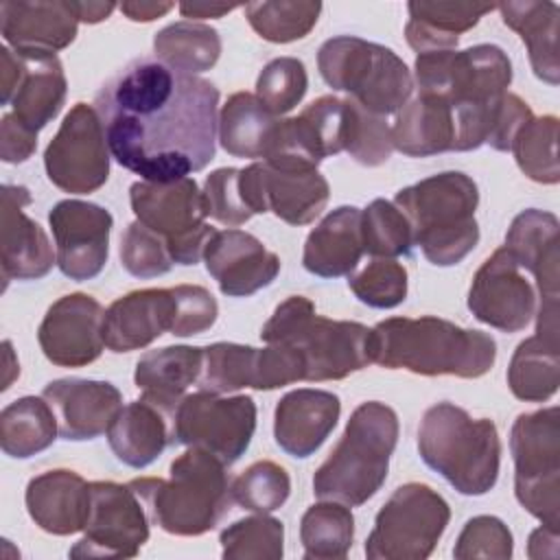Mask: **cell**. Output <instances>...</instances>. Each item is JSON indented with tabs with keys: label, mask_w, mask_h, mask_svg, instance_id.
<instances>
[{
	"label": "cell",
	"mask_w": 560,
	"mask_h": 560,
	"mask_svg": "<svg viewBox=\"0 0 560 560\" xmlns=\"http://www.w3.org/2000/svg\"><path fill=\"white\" fill-rule=\"evenodd\" d=\"M94 105L112 158L147 182H175L214 160L219 90L201 77L140 57L105 81Z\"/></svg>",
	"instance_id": "6da1fadb"
},
{
	"label": "cell",
	"mask_w": 560,
	"mask_h": 560,
	"mask_svg": "<svg viewBox=\"0 0 560 560\" xmlns=\"http://www.w3.org/2000/svg\"><path fill=\"white\" fill-rule=\"evenodd\" d=\"M370 359L422 376L479 378L492 370L497 343L488 332L435 315L389 317L370 328Z\"/></svg>",
	"instance_id": "7a4b0ae2"
},
{
	"label": "cell",
	"mask_w": 560,
	"mask_h": 560,
	"mask_svg": "<svg viewBox=\"0 0 560 560\" xmlns=\"http://www.w3.org/2000/svg\"><path fill=\"white\" fill-rule=\"evenodd\" d=\"M394 206L407 217L413 245L435 267L462 262L479 243V188L462 171L435 173L400 188Z\"/></svg>",
	"instance_id": "3957f363"
},
{
	"label": "cell",
	"mask_w": 560,
	"mask_h": 560,
	"mask_svg": "<svg viewBox=\"0 0 560 560\" xmlns=\"http://www.w3.org/2000/svg\"><path fill=\"white\" fill-rule=\"evenodd\" d=\"M149 521L173 536H201L230 512L232 492L225 464L201 448H188L171 464L168 479L129 481Z\"/></svg>",
	"instance_id": "277c9868"
},
{
	"label": "cell",
	"mask_w": 560,
	"mask_h": 560,
	"mask_svg": "<svg viewBox=\"0 0 560 560\" xmlns=\"http://www.w3.org/2000/svg\"><path fill=\"white\" fill-rule=\"evenodd\" d=\"M422 462L444 477L459 494L481 497L499 479L501 440L488 418H472L464 407L435 402L418 427Z\"/></svg>",
	"instance_id": "5b68a950"
},
{
	"label": "cell",
	"mask_w": 560,
	"mask_h": 560,
	"mask_svg": "<svg viewBox=\"0 0 560 560\" xmlns=\"http://www.w3.org/2000/svg\"><path fill=\"white\" fill-rule=\"evenodd\" d=\"M396 442V411L378 400L361 402L350 413L341 440L313 475L315 497L363 505L385 483Z\"/></svg>",
	"instance_id": "8992f818"
},
{
	"label": "cell",
	"mask_w": 560,
	"mask_h": 560,
	"mask_svg": "<svg viewBox=\"0 0 560 560\" xmlns=\"http://www.w3.org/2000/svg\"><path fill=\"white\" fill-rule=\"evenodd\" d=\"M260 339L295 348L304 361V381H341L372 363L370 328L359 322L322 317L304 295H291L278 304Z\"/></svg>",
	"instance_id": "52a82bcc"
},
{
	"label": "cell",
	"mask_w": 560,
	"mask_h": 560,
	"mask_svg": "<svg viewBox=\"0 0 560 560\" xmlns=\"http://www.w3.org/2000/svg\"><path fill=\"white\" fill-rule=\"evenodd\" d=\"M317 68L328 88L348 92L376 116L396 114L413 92L405 61L392 48L357 35L326 39L317 50Z\"/></svg>",
	"instance_id": "ba28073f"
},
{
	"label": "cell",
	"mask_w": 560,
	"mask_h": 560,
	"mask_svg": "<svg viewBox=\"0 0 560 560\" xmlns=\"http://www.w3.org/2000/svg\"><path fill=\"white\" fill-rule=\"evenodd\" d=\"M516 501L545 527L560 525V409L521 413L510 429Z\"/></svg>",
	"instance_id": "9c48e42d"
},
{
	"label": "cell",
	"mask_w": 560,
	"mask_h": 560,
	"mask_svg": "<svg viewBox=\"0 0 560 560\" xmlns=\"http://www.w3.org/2000/svg\"><path fill=\"white\" fill-rule=\"evenodd\" d=\"M448 521L451 508L431 486L416 481L398 486L376 512L365 556L370 560H424Z\"/></svg>",
	"instance_id": "30bf717a"
},
{
	"label": "cell",
	"mask_w": 560,
	"mask_h": 560,
	"mask_svg": "<svg viewBox=\"0 0 560 560\" xmlns=\"http://www.w3.org/2000/svg\"><path fill=\"white\" fill-rule=\"evenodd\" d=\"M413 70L418 94L440 96L453 109L492 103L512 83V61L494 44L422 52L416 57Z\"/></svg>",
	"instance_id": "8fae6325"
},
{
	"label": "cell",
	"mask_w": 560,
	"mask_h": 560,
	"mask_svg": "<svg viewBox=\"0 0 560 560\" xmlns=\"http://www.w3.org/2000/svg\"><path fill=\"white\" fill-rule=\"evenodd\" d=\"M129 203L136 221L160 234L175 265H197L217 232L206 223L201 190L192 177L175 182H133Z\"/></svg>",
	"instance_id": "7c38bea8"
},
{
	"label": "cell",
	"mask_w": 560,
	"mask_h": 560,
	"mask_svg": "<svg viewBox=\"0 0 560 560\" xmlns=\"http://www.w3.org/2000/svg\"><path fill=\"white\" fill-rule=\"evenodd\" d=\"M256 431V402L252 396H221L195 392L184 396L171 413V440L201 448L225 466L245 455Z\"/></svg>",
	"instance_id": "4fadbf2b"
},
{
	"label": "cell",
	"mask_w": 560,
	"mask_h": 560,
	"mask_svg": "<svg viewBox=\"0 0 560 560\" xmlns=\"http://www.w3.org/2000/svg\"><path fill=\"white\" fill-rule=\"evenodd\" d=\"M109 144L96 107L77 103L44 151V168L57 188L70 195L98 190L109 177Z\"/></svg>",
	"instance_id": "5bb4252c"
},
{
	"label": "cell",
	"mask_w": 560,
	"mask_h": 560,
	"mask_svg": "<svg viewBox=\"0 0 560 560\" xmlns=\"http://www.w3.org/2000/svg\"><path fill=\"white\" fill-rule=\"evenodd\" d=\"M304 381V361L295 348L267 343L252 348L232 341H217L203 348L199 389L230 394L243 387L269 392Z\"/></svg>",
	"instance_id": "9a60e30c"
},
{
	"label": "cell",
	"mask_w": 560,
	"mask_h": 560,
	"mask_svg": "<svg viewBox=\"0 0 560 560\" xmlns=\"http://www.w3.org/2000/svg\"><path fill=\"white\" fill-rule=\"evenodd\" d=\"M83 532L70 558H133L149 540V514L129 483L92 481Z\"/></svg>",
	"instance_id": "2e32d148"
},
{
	"label": "cell",
	"mask_w": 560,
	"mask_h": 560,
	"mask_svg": "<svg viewBox=\"0 0 560 560\" xmlns=\"http://www.w3.org/2000/svg\"><path fill=\"white\" fill-rule=\"evenodd\" d=\"M536 308L538 300L532 280L505 247L494 249L477 269L468 289L472 317L501 332H518L532 322Z\"/></svg>",
	"instance_id": "e0dca14e"
},
{
	"label": "cell",
	"mask_w": 560,
	"mask_h": 560,
	"mask_svg": "<svg viewBox=\"0 0 560 560\" xmlns=\"http://www.w3.org/2000/svg\"><path fill=\"white\" fill-rule=\"evenodd\" d=\"M57 245L59 271L77 282L96 278L109 256V232L114 219L98 203L63 199L48 212Z\"/></svg>",
	"instance_id": "ac0fdd59"
},
{
	"label": "cell",
	"mask_w": 560,
	"mask_h": 560,
	"mask_svg": "<svg viewBox=\"0 0 560 560\" xmlns=\"http://www.w3.org/2000/svg\"><path fill=\"white\" fill-rule=\"evenodd\" d=\"M103 306L88 293H68L46 311L37 341L44 357L59 368H81L96 361L105 348Z\"/></svg>",
	"instance_id": "d6986e66"
},
{
	"label": "cell",
	"mask_w": 560,
	"mask_h": 560,
	"mask_svg": "<svg viewBox=\"0 0 560 560\" xmlns=\"http://www.w3.org/2000/svg\"><path fill=\"white\" fill-rule=\"evenodd\" d=\"M206 271L228 298H247L280 273V258L254 234L230 228L214 232L203 252Z\"/></svg>",
	"instance_id": "ffe728a7"
},
{
	"label": "cell",
	"mask_w": 560,
	"mask_h": 560,
	"mask_svg": "<svg viewBox=\"0 0 560 560\" xmlns=\"http://www.w3.org/2000/svg\"><path fill=\"white\" fill-rule=\"evenodd\" d=\"M31 203L26 186H2L0 212V249H2V280H39L57 262V252L44 232L24 208Z\"/></svg>",
	"instance_id": "44dd1931"
},
{
	"label": "cell",
	"mask_w": 560,
	"mask_h": 560,
	"mask_svg": "<svg viewBox=\"0 0 560 560\" xmlns=\"http://www.w3.org/2000/svg\"><path fill=\"white\" fill-rule=\"evenodd\" d=\"M42 396L57 416L63 440L83 442L107 433L112 420L122 409V396L116 385L92 378L50 381Z\"/></svg>",
	"instance_id": "7402d4cb"
},
{
	"label": "cell",
	"mask_w": 560,
	"mask_h": 560,
	"mask_svg": "<svg viewBox=\"0 0 560 560\" xmlns=\"http://www.w3.org/2000/svg\"><path fill=\"white\" fill-rule=\"evenodd\" d=\"M341 413V400L326 389H293L273 411L276 444L291 457H311L332 433Z\"/></svg>",
	"instance_id": "603a6c76"
},
{
	"label": "cell",
	"mask_w": 560,
	"mask_h": 560,
	"mask_svg": "<svg viewBox=\"0 0 560 560\" xmlns=\"http://www.w3.org/2000/svg\"><path fill=\"white\" fill-rule=\"evenodd\" d=\"M79 20L70 2L4 0L0 2V33L15 52L63 50L77 37Z\"/></svg>",
	"instance_id": "cb8c5ba5"
},
{
	"label": "cell",
	"mask_w": 560,
	"mask_h": 560,
	"mask_svg": "<svg viewBox=\"0 0 560 560\" xmlns=\"http://www.w3.org/2000/svg\"><path fill=\"white\" fill-rule=\"evenodd\" d=\"M175 298L171 289H138L114 300L103 315V341L112 352L147 348L173 328Z\"/></svg>",
	"instance_id": "d4e9b609"
},
{
	"label": "cell",
	"mask_w": 560,
	"mask_h": 560,
	"mask_svg": "<svg viewBox=\"0 0 560 560\" xmlns=\"http://www.w3.org/2000/svg\"><path fill=\"white\" fill-rule=\"evenodd\" d=\"M28 516L52 536L83 532L90 514V483L74 470L55 468L33 477L24 492Z\"/></svg>",
	"instance_id": "484cf974"
},
{
	"label": "cell",
	"mask_w": 560,
	"mask_h": 560,
	"mask_svg": "<svg viewBox=\"0 0 560 560\" xmlns=\"http://www.w3.org/2000/svg\"><path fill=\"white\" fill-rule=\"evenodd\" d=\"M560 223L553 212L527 208L518 212L505 234V249L529 271L542 300H558L560 287Z\"/></svg>",
	"instance_id": "4316f807"
},
{
	"label": "cell",
	"mask_w": 560,
	"mask_h": 560,
	"mask_svg": "<svg viewBox=\"0 0 560 560\" xmlns=\"http://www.w3.org/2000/svg\"><path fill=\"white\" fill-rule=\"evenodd\" d=\"M15 52V50H13ZM20 57V77L9 105L13 116L31 131L44 129L63 107L68 81L57 55L15 52Z\"/></svg>",
	"instance_id": "83f0119b"
},
{
	"label": "cell",
	"mask_w": 560,
	"mask_h": 560,
	"mask_svg": "<svg viewBox=\"0 0 560 560\" xmlns=\"http://www.w3.org/2000/svg\"><path fill=\"white\" fill-rule=\"evenodd\" d=\"M361 256V210L354 206H339L308 232L302 265L317 278H341L354 271Z\"/></svg>",
	"instance_id": "f1b7e54d"
},
{
	"label": "cell",
	"mask_w": 560,
	"mask_h": 560,
	"mask_svg": "<svg viewBox=\"0 0 560 560\" xmlns=\"http://www.w3.org/2000/svg\"><path fill=\"white\" fill-rule=\"evenodd\" d=\"M262 164V199L289 225H308L328 203L330 186L315 166Z\"/></svg>",
	"instance_id": "f546056e"
},
{
	"label": "cell",
	"mask_w": 560,
	"mask_h": 560,
	"mask_svg": "<svg viewBox=\"0 0 560 560\" xmlns=\"http://www.w3.org/2000/svg\"><path fill=\"white\" fill-rule=\"evenodd\" d=\"M203 348L166 346L144 352L133 372V383L142 392V400L173 413L186 389L199 378Z\"/></svg>",
	"instance_id": "4dcf8cb0"
},
{
	"label": "cell",
	"mask_w": 560,
	"mask_h": 560,
	"mask_svg": "<svg viewBox=\"0 0 560 560\" xmlns=\"http://www.w3.org/2000/svg\"><path fill=\"white\" fill-rule=\"evenodd\" d=\"M160 407L147 400L125 405L107 429V442L118 462L131 468L153 464L171 440V418Z\"/></svg>",
	"instance_id": "1f68e13d"
},
{
	"label": "cell",
	"mask_w": 560,
	"mask_h": 560,
	"mask_svg": "<svg viewBox=\"0 0 560 560\" xmlns=\"http://www.w3.org/2000/svg\"><path fill=\"white\" fill-rule=\"evenodd\" d=\"M389 131L394 149L409 158H429L453 151V107L440 96L418 94L396 112Z\"/></svg>",
	"instance_id": "d6a6232c"
},
{
	"label": "cell",
	"mask_w": 560,
	"mask_h": 560,
	"mask_svg": "<svg viewBox=\"0 0 560 560\" xmlns=\"http://www.w3.org/2000/svg\"><path fill=\"white\" fill-rule=\"evenodd\" d=\"M492 9H497V4L413 0L407 4V44L418 55L433 50H455L459 35L477 26V22Z\"/></svg>",
	"instance_id": "836d02e7"
},
{
	"label": "cell",
	"mask_w": 560,
	"mask_h": 560,
	"mask_svg": "<svg viewBox=\"0 0 560 560\" xmlns=\"http://www.w3.org/2000/svg\"><path fill=\"white\" fill-rule=\"evenodd\" d=\"M503 24L510 26L523 39L534 74L549 83L558 85L560 81V61H558V22L560 7L549 0H525V2H501Z\"/></svg>",
	"instance_id": "e575fe53"
},
{
	"label": "cell",
	"mask_w": 560,
	"mask_h": 560,
	"mask_svg": "<svg viewBox=\"0 0 560 560\" xmlns=\"http://www.w3.org/2000/svg\"><path fill=\"white\" fill-rule=\"evenodd\" d=\"M280 118L271 114L256 94H232L219 114V142L234 158H267Z\"/></svg>",
	"instance_id": "d590c367"
},
{
	"label": "cell",
	"mask_w": 560,
	"mask_h": 560,
	"mask_svg": "<svg viewBox=\"0 0 560 560\" xmlns=\"http://www.w3.org/2000/svg\"><path fill=\"white\" fill-rule=\"evenodd\" d=\"M560 383V339L558 332H542L521 341L508 365L510 392L525 402H545Z\"/></svg>",
	"instance_id": "8d00e7d4"
},
{
	"label": "cell",
	"mask_w": 560,
	"mask_h": 560,
	"mask_svg": "<svg viewBox=\"0 0 560 560\" xmlns=\"http://www.w3.org/2000/svg\"><path fill=\"white\" fill-rule=\"evenodd\" d=\"M57 433V416L44 396H22L0 411V446L13 459L46 451Z\"/></svg>",
	"instance_id": "74e56055"
},
{
	"label": "cell",
	"mask_w": 560,
	"mask_h": 560,
	"mask_svg": "<svg viewBox=\"0 0 560 560\" xmlns=\"http://www.w3.org/2000/svg\"><path fill=\"white\" fill-rule=\"evenodd\" d=\"M155 59L164 66L195 74L210 70L221 57V37L217 28L203 22H173L153 37Z\"/></svg>",
	"instance_id": "f35d334b"
},
{
	"label": "cell",
	"mask_w": 560,
	"mask_h": 560,
	"mask_svg": "<svg viewBox=\"0 0 560 560\" xmlns=\"http://www.w3.org/2000/svg\"><path fill=\"white\" fill-rule=\"evenodd\" d=\"M300 540L306 560H341L354 540V516L339 501L313 503L300 521Z\"/></svg>",
	"instance_id": "ab89813d"
},
{
	"label": "cell",
	"mask_w": 560,
	"mask_h": 560,
	"mask_svg": "<svg viewBox=\"0 0 560 560\" xmlns=\"http://www.w3.org/2000/svg\"><path fill=\"white\" fill-rule=\"evenodd\" d=\"M249 26L271 44H289L306 37L317 24L322 2L269 0L243 4Z\"/></svg>",
	"instance_id": "60d3db41"
},
{
	"label": "cell",
	"mask_w": 560,
	"mask_h": 560,
	"mask_svg": "<svg viewBox=\"0 0 560 560\" xmlns=\"http://www.w3.org/2000/svg\"><path fill=\"white\" fill-rule=\"evenodd\" d=\"M510 151L518 168L538 184H558V118L556 116H534L516 133Z\"/></svg>",
	"instance_id": "b9f144b4"
},
{
	"label": "cell",
	"mask_w": 560,
	"mask_h": 560,
	"mask_svg": "<svg viewBox=\"0 0 560 560\" xmlns=\"http://www.w3.org/2000/svg\"><path fill=\"white\" fill-rule=\"evenodd\" d=\"M225 560H280L284 553V525L269 514H254L228 525L221 536Z\"/></svg>",
	"instance_id": "7bdbcfd3"
},
{
	"label": "cell",
	"mask_w": 560,
	"mask_h": 560,
	"mask_svg": "<svg viewBox=\"0 0 560 560\" xmlns=\"http://www.w3.org/2000/svg\"><path fill=\"white\" fill-rule=\"evenodd\" d=\"M363 252L376 258L409 256L413 247L407 217L387 199H374L361 210Z\"/></svg>",
	"instance_id": "ee69618b"
},
{
	"label": "cell",
	"mask_w": 560,
	"mask_h": 560,
	"mask_svg": "<svg viewBox=\"0 0 560 560\" xmlns=\"http://www.w3.org/2000/svg\"><path fill=\"white\" fill-rule=\"evenodd\" d=\"M232 501L243 510L269 514L284 505L291 494L289 472L276 462L262 459L247 466L232 483H230Z\"/></svg>",
	"instance_id": "f6af8a7d"
},
{
	"label": "cell",
	"mask_w": 560,
	"mask_h": 560,
	"mask_svg": "<svg viewBox=\"0 0 560 560\" xmlns=\"http://www.w3.org/2000/svg\"><path fill=\"white\" fill-rule=\"evenodd\" d=\"M348 107V129L346 149L350 158L363 166H381L389 160L394 144L392 131L385 116H376L363 109L352 98H346Z\"/></svg>",
	"instance_id": "bcb514c9"
},
{
	"label": "cell",
	"mask_w": 560,
	"mask_h": 560,
	"mask_svg": "<svg viewBox=\"0 0 560 560\" xmlns=\"http://www.w3.org/2000/svg\"><path fill=\"white\" fill-rule=\"evenodd\" d=\"M306 68L295 57L271 59L256 79V98L276 116L291 112L306 94Z\"/></svg>",
	"instance_id": "7dc6e473"
},
{
	"label": "cell",
	"mask_w": 560,
	"mask_h": 560,
	"mask_svg": "<svg viewBox=\"0 0 560 560\" xmlns=\"http://www.w3.org/2000/svg\"><path fill=\"white\" fill-rule=\"evenodd\" d=\"M348 287L372 308H394L407 298V269L394 258H374L348 278Z\"/></svg>",
	"instance_id": "c3c4849f"
},
{
	"label": "cell",
	"mask_w": 560,
	"mask_h": 560,
	"mask_svg": "<svg viewBox=\"0 0 560 560\" xmlns=\"http://www.w3.org/2000/svg\"><path fill=\"white\" fill-rule=\"evenodd\" d=\"M120 262L136 278H158L173 267L164 238L140 221L129 223L120 236Z\"/></svg>",
	"instance_id": "681fc988"
},
{
	"label": "cell",
	"mask_w": 560,
	"mask_h": 560,
	"mask_svg": "<svg viewBox=\"0 0 560 560\" xmlns=\"http://www.w3.org/2000/svg\"><path fill=\"white\" fill-rule=\"evenodd\" d=\"M514 540L508 525L497 516H472L466 521L464 529L457 536L453 556L457 560L470 558H492V560H508L512 558Z\"/></svg>",
	"instance_id": "f907efd6"
},
{
	"label": "cell",
	"mask_w": 560,
	"mask_h": 560,
	"mask_svg": "<svg viewBox=\"0 0 560 560\" xmlns=\"http://www.w3.org/2000/svg\"><path fill=\"white\" fill-rule=\"evenodd\" d=\"M238 171L241 168H232V166L217 168L206 177L201 188L206 217L230 228H236L254 217L243 201V195L238 188Z\"/></svg>",
	"instance_id": "816d5d0a"
},
{
	"label": "cell",
	"mask_w": 560,
	"mask_h": 560,
	"mask_svg": "<svg viewBox=\"0 0 560 560\" xmlns=\"http://www.w3.org/2000/svg\"><path fill=\"white\" fill-rule=\"evenodd\" d=\"M175 298V319L171 335L192 337L206 332L219 315V304L212 293L199 284H177L171 289Z\"/></svg>",
	"instance_id": "f5cc1de1"
},
{
	"label": "cell",
	"mask_w": 560,
	"mask_h": 560,
	"mask_svg": "<svg viewBox=\"0 0 560 560\" xmlns=\"http://www.w3.org/2000/svg\"><path fill=\"white\" fill-rule=\"evenodd\" d=\"M37 149V133L24 127L11 112L0 122V158L7 164L26 162Z\"/></svg>",
	"instance_id": "db71d44e"
},
{
	"label": "cell",
	"mask_w": 560,
	"mask_h": 560,
	"mask_svg": "<svg viewBox=\"0 0 560 560\" xmlns=\"http://www.w3.org/2000/svg\"><path fill=\"white\" fill-rule=\"evenodd\" d=\"M175 4L173 2H122L120 11L131 22H153L162 15H166Z\"/></svg>",
	"instance_id": "11a10c76"
},
{
	"label": "cell",
	"mask_w": 560,
	"mask_h": 560,
	"mask_svg": "<svg viewBox=\"0 0 560 560\" xmlns=\"http://www.w3.org/2000/svg\"><path fill=\"white\" fill-rule=\"evenodd\" d=\"M234 9H238V4H217V2H182L179 4V13L190 22L206 20V18H223Z\"/></svg>",
	"instance_id": "9f6ffc18"
},
{
	"label": "cell",
	"mask_w": 560,
	"mask_h": 560,
	"mask_svg": "<svg viewBox=\"0 0 560 560\" xmlns=\"http://www.w3.org/2000/svg\"><path fill=\"white\" fill-rule=\"evenodd\" d=\"M72 11L77 15L79 22H88V24H96L103 22L112 15V11L116 9L114 2H70Z\"/></svg>",
	"instance_id": "6f0895ef"
},
{
	"label": "cell",
	"mask_w": 560,
	"mask_h": 560,
	"mask_svg": "<svg viewBox=\"0 0 560 560\" xmlns=\"http://www.w3.org/2000/svg\"><path fill=\"white\" fill-rule=\"evenodd\" d=\"M2 348H4V361H7V374H4V381H2V389H9L13 378L20 374V365L9 361L11 359V341H4Z\"/></svg>",
	"instance_id": "680465c9"
}]
</instances>
